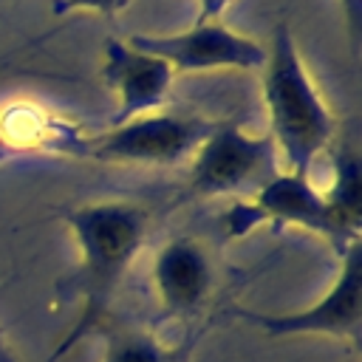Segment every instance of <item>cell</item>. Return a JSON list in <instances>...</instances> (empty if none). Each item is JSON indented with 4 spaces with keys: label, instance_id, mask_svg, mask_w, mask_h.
I'll return each mask as SVG.
<instances>
[{
    "label": "cell",
    "instance_id": "6da1fadb",
    "mask_svg": "<svg viewBox=\"0 0 362 362\" xmlns=\"http://www.w3.org/2000/svg\"><path fill=\"white\" fill-rule=\"evenodd\" d=\"M59 218L71 229L79 249L76 272L65 280L68 294L79 297V317L74 328L59 339L48 362H57L85 337L107 325L110 305L150 232V212L136 201L79 204L62 209Z\"/></svg>",
    "mask_w": 362,
    "mask_h": 362
},
{
    "label": "cell",
    "instance_id": "2e32d148",
    "mask_svg": "<svg viewBox=\"0 0 362 362\" xmlns=\"http://www.w3.org/2000/svg\"><path fill=\"white\" fill-rule=\"evenodd\" d=\"M8 158H17V156L8 150V144H6V141H3V136H0V164H3V161H8Z\"/></svg>",
    "mask_w": 362,
    "mask_h": 362
},
{
    "label": "cell",
    "instance_id": "ba28073f",
    "mask_svg": "<svg viewBox=\"0 0 362 362\" xmlns=\"http://www.w3.org/2000/svg\"><path fill=\"white\" fill-rule=\"evenodd\" d=\"M102 76L110 93L116 96V116L110 119V124H122L127 119L161 110L175 79L173 68L164 59L119 37L105 40Z\"/></svg>",
    "mask_w": 362,
    "mask_h": 362
},
{
    "label": "cell",
    "instance_id": "5b68a950",
    "mask_svg": "<svg viewBox=\"0 0 362 362\" xmlns=\"http://www.w3.org/2000/svg\"><path fill=\"white\" fill-rule=\"evenodd\" d=\"M212 127L215 122L198 113H173L161 107L90 136L85 158L136 167H175L192 158Z\"/></svg>",
    "mask_w": 362,
    "mask_h": 362
},
{
    "label": "cell",
    "instance_id": "4fadbf2b",
    "mask_svg": "<svg viewBox=\"0 0 362 362\" xmlns=\"http://www.w3.org/2000/svg\"><path fill=\"white\" fill-rule=\"evenodd\" d=\"M127 6H130V0H57L54 14L68 17V14H76V11H93V14L113 17V14L124 11Z\"/></svg>",
    "mask_w": 362,
    "mask_h": 362
},
{
    "label": "cell",
    "instance_id": "7c38bea8",
    "mask_svg": "<svg viewBox=\"0 0 362 362\" xmlns=\"http://www.w3.org/2000/svg\"><path fill=\"white\" fill-rule=\"evenodd\" d=\"M105 362H184V351H167L161 342L136 328H116L107 334Z\"/></svg>",
    "mask_w": 362,
    "mask_h": 362
},
{
    "label": "cell",
    "instance_id": "8fae6325",
    "mask_svg": "<svg viewBox=\"0 0 362 362\" xmlns=\"http://www.w3.org/2000/svg\"><path fill=\"white\" fill-rule=\"evenodd\" d=\"M334 161V181L322 192L334 221L339 223L342 235L351 240H359L362 226V195H359V156L351 144H339L331 156Z\"/></svg>",
    "mask_w": 362,
    "mask_h": 362
},
{
    "label": "cell",
    "instance_id": "8992f818",
    "mask_svg": "<svg viewBox=\"0 0 362 362\" xmlns=\"http://www.w3.org/2000/svg\"><path fill=\"white\" fill-rule=\"evenodd\" d=\"M130 45L164 59L173 74H201V71H260L266 59V45L232 31L223 23H192L173 34H133Z\"/></svg>",
    "mask_w": 362,
    "mask_h": 362
},
{
    "label": "cell",
    "instance_id": "7a4b0ae2",
    "mask_svg": "<svg viewBox=\"0 0 362 362\" xmlns=\"http://www.w3.org/2000/svg\"><path fill=\"white\" fill-rule=\"evenodd\" d=\"M260 88L269 113V136L280 153L283 170L311 175L314 161L337 139V119L314 85L286 20L274 25L266 45Z\"/></svg>",
    "mask_w": 362,
    "mask_h": 362
},
{
    "label": "cell",
    "instance_id": "277c9868",
    "mask_svg": "<svg viewBox=\"0 0 362 362\" xmlns=\"http://www.w3.org/2000/svg\"><path fill=\"white\" fill-rule=\"evenodd\" d=\"M263 223H274V226L291 223L308 229L325 238L337 255H342L351 243H356L342 235L325 195L311 184V175L303 173H288V170L277 173L263 189H257L252 198L235 201L221 215V232L226 240H238Z\"/></svg>",
    "mask_w": 362,
    "mask_h": 362
},
{
    "label": "cell",
    "instance_id": "e0dca14e",
    "mask_svg": "<svg viewBox=\"0 0 362 362\" xmlns=\"http://www.w3.org/2000/svg\"><path fill=\"white\" fill-rule=\"evenodd\" d=\"M0 362H11L8 354H6V348H3V331H0Z\"/></svg>",
    "mask_w": 362,
    "mask_h": 362
},
{
    "label": "cell",
    "instance_id": "3957f363",
    "mask_svg": "<svg viewBox=\"0 0 362 362\" xmlns=\"http://www.w3.org/2000/svg\"><path fill=\"white\" fill-rule=\"evenodd\" d=\"M277 173L280 153L269 133H246L238 122H215L189 158L187 189L198 198H252Z\"/></svg>",
    "mask_w": 362,
    "mask_h": 362
},
{
    "label": "cell",
    "instance_id": "9a60e30c",
    "mask_svg": "<svg viewBox=\"0 0 362 362\" xmlns=\"http://www.w3.org/2000/svg\"><path fill=\"white\" fill-rule=\"evenodd\" d=\"M235 0H198V14L195 23H221V17L226 14V8Z\"/></svg>",
    "mask_w": 362,
    "mask_h": 362
},
{
    "label": "cell",
    "instance_id": "9c48e42d",
    "mask_svg": "<svg viewBox=\"0 0 362 362\" xmlns=\"http://www.w3.org/2000/svg\"><path fill=\"white\" fill-rule=\"evenodd\" d=\"M215 288V263L209 249L192 235L170 238L153 260V291L167 320L192 317Z\"/></svg>",
    "mask_w": 362,
    "mask_h": 362
},
{
    "label": "cell",
    "instance_id": "52a82bcc",
    "mask_svg": "<svg viewBox=\"0 0 362 362\" xmlns=\"http://www.w3.org/2000/svg\"><path fill=\"white\" fill-rule=\"evenodd\" d=\"M359 291H362V240L351 243L339 255V274L331 288L300 311L286 314H263L249 308H235L246 322L260 328L269 337H291V334H328L339 339H359Z\"/></svg>",
    "mask_w": 362,
    "mask_h": 362
},
{
    "label": "cell",
    "instance_id": "30bf717a",
    "mask_svg": "<svg viewBox=\"0 0 362 362\" xmlns=\"http://www.w3.org/2000/svg\"><path fill=\"white\" fill-rule=\"evenodd\" d=\"M0 136L14 156L54 153V156H76V158H85L90 139L71 119L28 99H17L0 107Z\"/></svg>",
    "mask_w": 362,
    "mask_h": 362
},
{
    "label": "cell",
    "instance_id": "5bb4252c",
    "mask_svg": "<svg viewBox=\"0 0 362 362\" xmlns=\"http://www.w3.org/2000/svg\"><path fill=\"white\" fill-rule=\"evenodd\" d=\"M339 8L345 14V25L351 34V48L359 51L362 42V0H339Z\"/></svg>",
    "mask_w": 362,
    "mask_h": 362
}]
</instances>
